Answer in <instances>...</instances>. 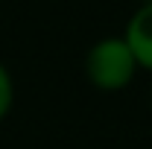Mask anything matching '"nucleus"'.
Instances as JSON below:
<instances>
[{"label":"nucleus","instance_id":"obj_1","mask_svg":"<svg viewBox=\"0 0 152 149\" xmlns=\"http://www.w3.org/2000/svg\"><path fill=\"white\" fill-rule=\"evenodd\" d=\"M137 73V61H134L129 44L123 35H105L99 38L85 56V76L102 93H117L132 85Z\"/></svg>","mask_w":152,"mask_h":149},{"label":"nucleus","instance_id":"obj_2","mask_svg":"<svg viewBox=\"0 0 152 149\" xmlns=\"http://www.w3.org/2000/svg\"><path fill=\"white\" fill-rule=\"evenodd\" d=\"M123 41L129 44L137 70H152V3H140L126 23Z\"/></svg>","mask_w":152,"mask_h":149},{"label":"nucleus","instance_id":"obj_3","mask_svg":"<svg viewBox=\"0 0 152 149\" xmlns=\"http://www.w3.org/2000/svg\"><path fill=\"white\" fill-rule=\"evenodd\" d=\"M12 105H15V82H12L9 67L0 61V123L9 117Z\"/></svg>","mask_w":152,"mask_h":149},{"label":"nucleus","instance_id":"obj_4","mask_svg":"<svg viewBox=\"0 0 152 149\" xmlns=\"http://www.w3.org/2000/svg\"><path fill=\"white\" fill-rule=\"evenodd\" d=\"M143 3H152V0H143Z\"/></svg>","mask_w":152,"mask_h":149}]
</instances>
